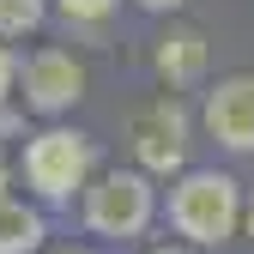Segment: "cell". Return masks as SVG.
I'll use <instances>...</instances> for the list:
<instances>
[{
    "label": "cell",
    "instance_id": "5bb4252c",
    "mask_svg": "<svg viewBox=\"0 0 254 254\" xmlns=\"http://www.w3.org/2000/svg\"><path fill=\"white\" fill-rule=\"evenodd\" d=\"M242 236L254 242V194H248V206H242Z\"/></svg>",
    "mask_w": 254,
    "mask_h": 254
},
{
    "label": "cell",
    "instance_id": "30bf717a",
    "mask_svg": "<svg viewBox=\"0 0 254 254\" xmlns=\"http://www.w3.org/2000/svg\"><path fill=\"white\" fill-rule=\"evenodd\" d=\"M115 6H121V0H55V12L67 24H109Z\"/></svg>",
    "mask_w": 254,
    "mask_h": 254
},
{
    "label": "cell",
    "instance_id": "7c38bea8",
    "mask_svg": "<svg viewBox=\"0 0 254 254\" xmlns=\"http://www.w3.org/2000/svg\"><path fill=\"white\" fill-rule=\"evenodd\" d=\"M139 6H145V12H182L188 0H139Z\"/></svg>",
    "mask_w": 254,
    "mask_h": 254
},
{
    "label": "cell",
    "instance_id": "3957f363",
    "mask_svg": "<svg viewBox=\"0 0 254 254\" xmlns=\"http://www.w3.org/2000/svg\"><path fill=\"white\" fill-rule=\"evenodd\" d=\"M85 230L91 236H103V242H133L151 230V218H157V188L151 176L133 164V170H103V176H91L85 182Z\"/></svg>",
    "mask_w": 254,
    "mask_h": 254
},
{
    "label": "cell",
    "instance_id": "277c9868",
    "mask_svg": "<svg viewBox=\"0 0 254 254\" xmlns=\"http://www.w3.org/2000/svg\"><path fill=\"white\" fill-rule=\"evenodd\" d=\"M127 139H133V164L145 176H182L188 151H194V121H188L182 97H151L145 109H133L127 121Z\"/></svg>",
    "mask_w": 254,
    "mask_h": 254
},
{
    "label": "cell",
    "instance_id": "5b68a950",
    "mask_svg": "<svg viewBox=\"0 0 254 254\" xmlns=\"http://www.w3.org/2000/svg\"><path fill=\"white\" fill-rule=\"evenodd\" d=\"M79 97H85V67H79L67 49H37L18 67V103L30 115L55 121V115H67Z\"/></svg>",
    "mask_w": 254,
    "mask_h": 254
},
{
    "label": "cell",
    "instance_id": "4fadbf2b",
    "mask_svg": "<svg viewBox=\"0 0 254 254\" xmlns=\"http://www.w3.org/2000/svg\"><path fill=\"white\" fill-rule=\"evenodd\" d=\"M151 254H200V248H194V242H157Z\"/></svg>",
    "mask_w": 254,
    "mask_h": 254
},
{
    "label": "cell",
    "instance_id": "52a82bcc",
    "mask_svg": "<svg viewBox=\"0 0 254 254\" xmlns=\"http://www.w3.org/2000/svg\"><path fill=\"white\" fill-rule=\"evenodd\" d=\"M151 67H157V79H164L170 91H194V85L206 79V67H212L206 30H194V24H170L164 37H157V49H151Z\"/></svg>",
    "mask_w": 254,
    "mask_h": 254
},
{
    "label": "cell",
    "instance_id": "ba28073f",
    "mask_svg": "<svg viewBox=\"0 0 254 254\" xmlns=\"http://www.w3.org/2000/svg\"><path fill=\"white\" fill-rule=\"evenodd\" d=\"M49 242V224L37 206H24L12 194H0V254H37Z\"/></svg>",
    "mask_w": 254,
    "mask_h": 254
},
{
    "label": "cell",
    "instance_id": "9a60e30c",
    "mask_svg": "<svg viewBox=\"0 0 254 254\" xmlns=\"http://www.w3.org/2000/svg\"><path fill=\"white\" fill-rule=\"evenodd\" d=\"M0 194H6V157H0Z\"/></svg>",
    "mask_w": 254,
    "mask_h": 254
},
{
    "label": "cell",
    "instance_id": "7a4b0ae2",
    "mask_svg": "<svg viewBox=\"0 0 254 254\" xmlns=\"http://www.w3.org/2000/svg\"><path fill=\"white\" fill-rule=\"evenodd\" d=\"M97 176V139L79 127H43L24 139V188L49 206H67Z\"/></svg>",
    "mask_w": 254,
    "mask_h": 254
},
{
    "label": "cell",
    "instance_id": "9c48e42d",
    "mask_svg": "<svg viewBox=\"0 0 254 254\" xmlns=\"http://www.w3.org/2000/svg\"><path fill=\"white\" fill-rule=\"evenodd\" d=\"M43 18H49V0H0V43L43 30Z\"/></svg>",
    "mask_w": 254,
    "mask_h": 254
},
{
    "label": "cell",
    "instance_id": "6da1fadb",
    "mask_svg": "<svg viewBox=\"0 0 254 254\" xmlns=\"http://www.w3.org/2000/svg\"><path fill=\"white\" fill-rule=\"evenodd\" d=\"M242 182L224 170H182L170 182V224L182 242L194 248H218L242 230Z\"/></svg>",
    "mask_w": 254,
    "mask_h": 254
},
{
    "label": "cell",
    "instance_id": "8992f818",
    "mask_svg": "<svg viewBox=\"0 0 254 254\" xmlns=\"http://www.w3.org/2000/svg\"><path fill=\"white\" fill-rule=\"evenodd\" d=\"M200 127L224 151H254V73H224L206 91V103H200Z\"/></svg>",
    "mask_w": 254,
    "mask_h": 254
},
{
    "label": "cell",
    "instance_id": "8fae6325",
    "mask_svg": "<svg viewBox=\"0 0 254 254\" xmlns=\"http://www.w3.org/2000/svg\"><path fill=\"white\" fill-rule=\"evenodd\" d=\"M18 67H24V61L0 43V97H18Z\"/></svg>",
    "mask_w": 254,
    "mask_h": 254
}]
</instances>
